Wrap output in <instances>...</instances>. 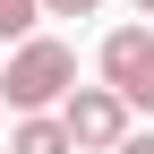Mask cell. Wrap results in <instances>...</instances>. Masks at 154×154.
<instances>
[{
    "mask_svg": "<svg viewBox=\"0 0 154 154\" xmlns=\"http://www.w3.org/2000/svg\"><path fill=\"white\" fill-rule=\"evenodd\" d=\"M128 9H137V17H154V0H128Z\"/></svg>",
    "mask_w": 154,
    "mask_h": 154,
    "instance_id": "obj_8",
    "label": "cell"
},
{
    "mask_svg": "<svg viewBox=\"0 0 154 154\" xmlns=\"http://www.w3.org/2000/svg\"><path fill=\"white\" fill-rule=\"evenodd\" d=\"M34 17H43V0H0V43H26Z\"/></svg>",
    "mask_w": 154,
    "mask_h": 154,
    "instance_id": "obj_5",
    "label": "cell"
},
{
    "mask_svg": "<svg viewBox=\"0 0 154 154\" xmlns=\"http://www.w3.org/2000/svg\"><path fill=\"white\" fill-rule=\"evenodd\" d=\"M120 154H154V128H128V137H120Z\"/></svg>",
    "mask_w": 154,
    "mask_h": 154,
    "instance_id": "obj_7",
    "label": "cell"
},
{
    "mask_svg": "<svg viewBox=\"0 0 154 154\" xmlns=\"http://www.w3.org/2000/svg\"><path fill=\"white\" fill-rule=\"evenodd\" d=\"M9 154H77V137H69V120H60V111H17Z\"/></svg>",
    "mask_w": 154,
    "mask_h": 154,
    "instance_id": "obj_4",
    "label": "cell"
},
{
    "mask_svg": "<svg viewBox=\"0 0 154 154\" xmlns=\"http://www.w3.org/2000/svg\"><path fill=\"white\" fill-rule=\"evenodd\" d=\"M94 69H103L111 94H128V111H154V34L146 26H111L103 51H94Z\"/></svg>",
    "mask_w": 154,
    "mask_h": 154,
    "instance_id": "obj_2",
    "label": "cell"
},
{
    "mask_svg": "<svg viewBox=\"0 0 154 154\" xmlns=\"http://www.w3.org/2000/svg\"><path fill=\"white\" fill-rule=\"evenodd\" d=\"M60 120H69L77 154H120V137H128V94H111V86H77L69 103H60Z\"/></svg>",
    "mask_w": 154,
    "mask_h": 154,
    "instance_id": "obj_3",
    "label": "cell"
},
{
    "mask_svg": "<svg viewBox=\"0 0 154 154\" xmlns=\"http://www.w3.org/2000/svg\"><path fill=\"white\" fill-rule=\"evenodd\" d=\"M0 154H9V137H0Z\"/></svg>",
    "mask_w": 154,
    "mask_h": 154,
    "instance_id": "obj_9",
    "label": "cell"
},
{
    "mask_svg": "<svg viewBox=\"0 0 154 154\" xmlns=\"http://www.w3.org/2000/svg\"><path fill=\"white\" fill-rule=\"evenodd\" d=\"M77 94V51L51 43V34H26V43L9 51V69H0V103L9 111H51Z\"/></svg>",
    "mask_w": 154,
    "mask_h": 154,
    "instance_id": "obj_1",
    "label": "cell"
},
{
    "mask_svg": "<svg viewBox=\"0 0 154 154\" xmlns=\"http://www.w3.org/2000/svg\"><path fill=\"white\" fill-rule=\"evenodd\" d=\"M103 0H43V17H94Z\"/></svg>",
    "mask_w": 154,
    "mask_h": 154,
    "instance_id": "obj_6",
    "label": "cell"
}]
</instances>
